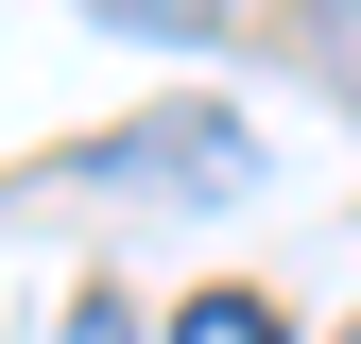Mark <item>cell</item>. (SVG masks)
I'll list each match as a JSON object with an SVG mask.
<instances>
[{
	"label": "cell",
	"mask_w": 361,
	"mask_h": 344,
	"mask_svg": "<svg viewBox=\"0 0 361 344\" xmlns=\"http://www.w3.org/2000/svg\"><path fill=\"white\" fill-rule=\"evenodd\" d=\"M86 172H104L121 207H241V190H258V138H241L224 104H155V121H121Z\"/></svg>",
	"instance_id": "1"
},
{
	"label": "cell",
	"mask_w": 361,
	"mask_h": 344,
	"mask_svg": "<svg viewBox=\"0 0 361 344\" xmlns=\"http://www.w3.org/2000/svg\"><path fill=\"white\" fill-rule=\"evenodd\" d=\"M172 344H293V310H276V293H190Z\"/></svg>",
	"instance_id": "2"
},
{
	"label": "cell",
	"mask_w": 361,
	"mask_h": 344,
	"mask_svg": "<svg viewBox=\"0 0 361 344\" xmlns=\"http://www.w3.org/2000/svg\"><path fill=\"white\" fill-rule=\"evenodd\" d=\"M310 52H327V69L361 86V0H310Z\"/></svg>",
	"instance_id": "3"
},
{
	"label": "cell",
	"mask_w": 361,
	"mask_h": 344,
	"mask_svg": "<svg viewBox=\"0 0 361 344\" xmlns=\"http://www.w3.org/2000/svg\"><path fill=\"white\" fill-rule=\"evenodd\" d=\"M121 18H155V35H207V18H224V0H121Z\"/></svg>",
	"instance_id": "4"
}]
</instances>
